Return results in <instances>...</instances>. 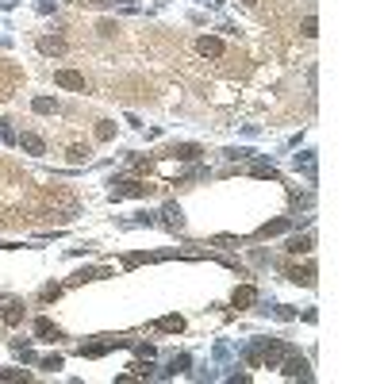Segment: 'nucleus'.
Wrapping results in <instances>:
<instances>
[{
  "label": "nucleus",
  "mask_w": 384,
  "mask_h": 384,
  "mask_svg": "<svg viewBox=\"0 0 384 384\" xmlns=\"http://www.w3.org/2000/svg\"><path fill=\"white\" fill-rule=\"evenodd\" d=\"M70 157H73V162H88V146H73Z\"/></svg>",
  "instance_id": "13"
},
{
  "label": "nucleus",
  "mask_w": 384,
  "mask_h": 384,
  "mask_svg": "<svg viewBox=\"0 0 384 384\" xmlns=\"http://www.w3.org/2000/svg\"><path fill=\"white\" fill-rule=\"evenodd\" d=\"M284 373H288V376H307V365H304V361H296V358H292V361L284 365Z\"/></svg>",
  "instance_id": "7"
},
{
  "label": "nucleus",
  "mask_w": 384,
  "mask_h": 384,
  "mask_svg": "<svg viewBox=\"0 0 384 384\" xmlns=\"http://www.w3.org/2000/svg\"><path fill=\"white\" fill-rule=\"evenodd\" d=\"M200 54L204 58H219V54H223V43H219V39H200Z\"/></svg>",
  "instance_id": "3"
},
{
  "label": "nucleus",
  "mask_w": 384,
  "mask_h": 384,
  "mask_svg": "<svg viewBox=\"0 0 384 384\" xmlns=\"http://www.w3.org/2000/svg\"><path fill=\"white\" fill-rule=\"evenodd\" d=\"M19 146H23L27 154H46V142L39 139V135H31V131H27V135H19Z\"/></svg>",
  "instance_id": "2"
},
{
  "label": "nucleus",
  "mask_w": 384,
  "mask_h": 384,
  "mask_svg": "<svg viewBox=\"0 0 384 384\" xmlns=\"http://www.w3.org/2000/svg\"><path fill=\"white\" fill-rule=\"evenodd\" d=\"M54 108H58V104H54L50 96H39V100H35V112H54Z\"/></svg>",
  "instance_id": "12"
},
{
  "label": "nucleus",
  "mask_w": 384,
  "mask_h": 384,
  "mask_svg": "<svg viewBox=\"0 0 384 384\" xmlns=\"http://www.w3.org/2000/svg\"><path fill=\"white\" fill-rule=\"evenodd\" d=\"M208 4H219V0H208Z\"/></svg>",
  "instance_id": "16"
},
{
  "label": "nucleus",
  "mask_w": 384,
  "mask_h": 384,
  "mask_svg": "<svg viewBox=\"0 0 384 384\" xmlns=\"http://www.w3.org/2000/svg\"><path fill=\"white\" fill-rule=\"evenodd\" d=\"M288 277H292V280H304V284H311V269H288Z\"/></svg>",
  "instance_id": "10"
},
{
  "label": "nucleus",
  "mask_w": 384,
  "mask_h": 384,
  "mask_svg": "<svg viewBox=\"0 0 384 384\" xmlns=\"http://www.w3.org/2000/svg\"><path fill=\"white\" fill-rule=\"evenodd\" d=\"M304 35H307V39L315 35V16H307V19H304Z\"/></svg>",
  "instance_id": "15"
},
{
  "label": "nucleus",
  "mask_w": 384,
  "mask_h": 384,
  "mask_svg": "<svg viewBox=\"0 0 384 384\" xmlns=\"http://www.w3.org/2000/svg\"><path fill=\"white\" fill-rule=\"evenodd\" d=\"M39 50H43V54H66V39H43Z\"/></svg>",
  "instance_id": "4"
},
{
  "label": "nucleus",
  "mask_w": 384,
  "mask_h": 384,
  "mask_svg": "<svg viewBox=\"0 0 384 384\" xmlns=\"http://www.w3.org/2000/svg\"><path fill=\"white\" fill-rule=\"evenodd\" d=\"M54 85L73 88V92H85V77H81V73H73V70H58V73H54Z\"/></svg>",
  "instance_id": "1"
},
{
  "label": "nucleus",
  "mask_w": 384,
  "mask_h": 384,
  "mask_svg": "<svg viewBox=\"0 0 384 384\" xmlns=\"http://www.w3.org/2000/svg\"><path fill=\"white\" fill-rule=\"evenodd\" d=\"M253 300V288H242V292H235V304H250Z\"/></svg>",
  "instance_id": "14"
},
{
  "label": "nucleus",
  "mask_w": 384,
  "mask_h": 384,
  "mask_svg": "<svg viewBox=\"0 0 384 384\" xmlns=\"http://www.w3.org/2000/svg\"><path fill=\"white\" fill-rule=\"evenodd\" d=\"M19 319H23V304H16V300H12L8 311H4V323H19Z\"/></svg>",
  "instance_id": "6"
},
{
  "label": "nucleus",
  "mask_w": 384,
  "mask_h": 384,
  "mask_svg": "<svg viewBox=\"0 0 384 384\" xmlns=\"http://www.w3.org/2000/svg\"><path fill=\"white\" fill-rule=\"evenodd\" d=\"M35 331L43 334V338H50V334H54V338H58V331H54V327H50V319H39V323H35Z\"/></svg>",
  "instance_id": "9"
},
{
  "label": "nucleus",
  "mask_w": 384,
  "mask_h": 384,
  "mask_svg": "<svg viewBox=\"0 0 384 384\" xmlns=\"http://www.w3.org/2000/svg\"><path fill=\"white\" fill-rule=\"evenodd\" d=\"M166 223H169V227H181V211H177L173 204L166 208Z\"/></svg>",
  "instance_id": "11"
},
{
  "label": "nucleus",
  "mask_w": 384,
  "mask_h": 384,
  "mask_svg": "<svg viewBox=\"0 0 384 384\" xmlns=\"http://www.w3.org/2000/svg\"><path fill=\"white\" fill-rule=\"evenodd\" d=\"M288 250H292V253H307V250H311V238H292Z\"/></svg>",
  "instance_id": "8"
},
{
  "label": "nucleus",
  "mask_w": 384,
  "mask_h": 384,
  "mask_svg": "<svg viewBox=\"0 0 384 384\" xmlns=\"http://www.w3.org/2000/svg\"><path fill=\"white\" fill-rule=\"evenodd\" d=\"M181 327H184V319H181V315H166V319L157 323V331H181Z\"/></svg>",
  "instance_id": "5"
}]
</instances>
